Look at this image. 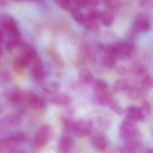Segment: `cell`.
<instances>
[{
    "mask_svg": "<svg viewBox=\"0 0 153 153\" xmlns=\"http://www.w3.org/2000/svg\"><path fill=\"white\" fill-rule=\"evenodd\" d=\"M0 25H1V29L5 31V33L9 36V38L12 39L21 38V32L18 29L16 22L12 16L8 14L2 15L0 18Z\"/></svg>",
    "mask_w": 153,
    "mask_h": 153,
    "instance_id": "1",
    "label": "cell"
},
{
    "mask_svg": "<svg viewBox=\"0 0 153 153\" xmlns=\"http://www.w3.org/2000/svg\"><path fill=\"white\" fill-rule=\"evenodd\" d=\"M54 130L49 125L41 126L34 135V143L37 147H44L46 146L53 138Z\"/></svg>",
    "mask_w": 153,
    "mask_h": 153,
    "instance_id": "2",
    "label": "cell"
},
{
    "mask_svg": "<svg viewBox=\"0 0 153 153\" xmlns=\"http://www.w3.org/2000/svg\"><path fill=\"white\" fill-rule=\"evenodd\" d=\"M109 48L117 57L126 58L133 54L134 50V45L132 40H125L116 43Z\"/></svg>",
    "mask_w": 153,
    "mask_h": 153,
    "instance_id": "3",
    "label": "cell"
},
{
    "mask_svg": "<svg viewBox=\"0 0 153 153\" xmlns=\"http://www.w3.org/2000/svg\"><path fill=\"white\" fill-rule=\"evenodd\" d=\"M93 130L92 120L91 119H79L74 122L73 134L78 137H86L91 134Z\"/></svg>",
    "mask_w": 153,
    "mask_h": 153,
    "instance_id": "4",
    "label": "cell"
},
{
    "mask_svg": "<svg viewBox=\"0 0 153 153\" xmlns=\"http://www.w3.org/2000/svg\"><path fill=\"white\" fill-rule=\"evenodd\" d=\"M138 134V129L135 122L126 118L122 121L119 128V135L123 140L128 141L134 139Z\"/></svg>",
    "mask_w": 153,
    "mask_h": 153,
    "instance_id": "5",
    "label": "cell"
},
{
    "mask_svg": "<svg viewBox=\"0 0 153 153\" xmlns=\"http://www.w3.org/2000/svg\"><path fill=\"white\" fill-rule=\"evenodd\" d=\"M30 65H31V67H30V74L33 77V79L35 81H38V82L42 81L45 78V71L43 69L42 61L39 57V56L31 60Z\"/></svg>",
    "mask_w": 153,
    "mask_h": 153,
    "instance_id": "6",
    "label": "cell"
},
{
    "mask_svg": "<svg viewBox=\"0 0 153 153\" xmlns=\"http://www.w3.org/2000/svg\"><path fill=\"white\" fill-rule=\"evenodd\" d=\"M151 21L146 14L141 13L136 16L134 23V30L135 32H147L151 30Z\"/></svg>",
    "mask_w": 153,
    "mask_h": 153,
    "instance_id": "7",
    "label": "cell"
},
{
    "mask_svg": "<svg viewBox=\"0 0 153 153\" xmlns=\"http://www.w3.org/2000/svg\"><path fill=\"white\" fill-rule=\"evenodd\" d=\"M126 115V118L134 121V122H138V121H143L145 117L140 107L134 106V105H130L126 108L125 111Z\"/></svg>",
    "mask_w": 153,
    "mask_h": 153,
    "instance_id": "8",
    "label": "cell"
},
{
    "mask_svg": "<svg viewBox=\"0 0 153 153\" xmlns=\"http://www.w3.org/2000/svg\"><path fill=\"white\" fill-rule=\"evenodd\" d=\"M27 102L30 108H32L33 109H37V110H41L46 107L45 100L39 96H38L37 94H35L34 92L28 93Z\"/></svg>",
    "mask_w": 153,
    "mask_h": 153,
    "instance_id": "9",
    "label": "cell"
},
{
    "mask_svg": "<svg viewBox=\"0 0 153 153\" xmlns=\"http://www.w3.org/2000/svg\"><path fill=\"white\" fill-rule=\"evenodd\" d=\"M91 144L98 151H105L108 146V141L103 134H97L92 137Z\"/></svg>",
    "mask_w": 153,
    "mask_h": 153,
    "instance_id": "10",
    "label": "cell"
},
{
    "mask_svg": "<svg viewBox=\"0 0 153 153\" xmlns=\"http://www.w3.org/2000/svg\"><path fill=\"white\" fill-rule=\"evenodd\" d=\"M73 139L69 135H64L60 138L57 146V153H69L73 147Z\"/></svg>",
    "mask_w": 153,
    "mask_h": 153,
    "instance_id": "11",
    "label": "cell"
},
{
    "mask_svg": "<svg viewBox=\"0 0 153 153\" xmlns=\"http://www.w3.org/2000/svg\"><path fill=\"white\" fill-rule=\"evenodd\" d=\"M50 100L53 104L56 106H61V107L68 106L72 102L71 98L65 93H55Z\"/></svg>",
    "mask_w": 153,
    "mask_h": 153,
    "instance_id": "12",
    "label": "cell"
},
{
    "mask_svg": "<svg viewBox=\"0 0 153 153\" xmlns=\"http://www.w3.org/2000/svg\"><path fill=\"white\" fill-rule=\"evenodd\" d=\"M78 77H79V80L82 83L85 84V85H90L93 82V80H94V77H93V74L92 73L87 69V68H82L79 71L78 73Z\"/></svg>",
    "mask_w": 153,
    "mask_h": 153,
    "instance_id": "13",
    "label": "cell"
},
{
    "mask_svg": "<svg viewBox=\"0 0 153 153\" xmlns=\"http://www.w3.org/2000/svg\"><path fill=\"white\" fill-rule=\"evenodd\" d=\"M117 64V56L116 55L108 48L106 55L102 58V65L107 68H113Z\"/></svg>",
    "mask_w": 153,
    "mask_h": 153,
    "instance_id": "14",
    "label": "cell"
},
{
    "mask_svg": "<svg viewBox=\"0 0 153 153\" xmlns=\"http://www.w3.org/2000/svg\"><path fill=\"white\" fill-rule=\"evenodd\" d=\"M43 91L48 94H55L57 93L61 88V83L56 81H49L43 84L42 86Z\"/></svg>",
    "mask_w": 153,
    "mask_h": 153,
    "instance_id": "15",
    "label": "cell"
},
{
    "mask_svg": "<svg viewBox=\"0 0 153 153\" xmlns=\"http://www.w3.org/2000/svg\"><path fill=\"white\" fill-rule=\"evenodd\" d=\"M25 141H26V135H25V134L22 133V132L14 133V134H13L12 135H10V136L6 139V142H7L8 143L14 144V145L22 144V143H23Z\"/></svg>",
    "mask_w": 153,
    "mask_h": 153,
    "instance_id": "16",
    "label": "cell"
},
{
    "mask_svg": "<svg viewBox=\"0 0 153 153\" xmlns=\"http://www.w3.org/2000/svg\"><path fill=\"white\" fill-rule=\"evenodd\" d=\"M139 148H140L139 142L135 141L134 139H132L126 141V143L124 144L122 148V152L123 153H134L139 150Z\"/></svg>",
    "mask_w": 153,
    "mask_h": 153,
    "instance_id": "17",
    "label": "cell"
},
{
    "mask_svg": "<svg viewBox=\"0 0 153 153\" xmlns=\"http://www.w3.org/2000/svg\"><path fill=\"white\" fill-rule=\"evenodd\" d=\"M100 21L101 22V23L103 25H105L107 27L111 26L114 22V13L109 11V10H106L104 12H101Z\"/></svg>",
    "mask_w": 153,
    "mask_h": 153,
    "instance_id": "18",
    "label": "cell"
},
{
    "mask_svg": "<svg viewBox=\"0 0 153 153\" xmlns=\"http://www.w3.org/2000/svg\"><path fill=\"white\" fill-rule=\"evenodd\" d=\"M31 62V59L30 57H28L26 55H24L23 53H22L20 56H18L15 59H14V65L21 69L23 68H27L28 66H30Z\"/></svg>",
    "mask_w": 153,
    "mask_h": 153,
    "instance_id": "19",
    "label": "cell"
},
{
    "mask_svg": "<svg viewBox=\"0 0 153 153\" xmlns=\"http://www.w3.org/2000/svg\"><path fill=\"white\" fill-rule=\"evenodd\" d=\"M109 98H110V96L108 95V92H98V91H95L94 96H93L95 104L96 105H100V106L107 105Z\"/></svg>",
    "mask_w": 153,
    "mask_h": 153,
    "instance_id": "20",
    "label": "cell"
},
{
    "mask_svg": "<svg viewBox=\"0 0 153 153\" xmlns=\"http://www.w3.org/2000/svg\"><path fill=\"white\" fill-rule=\"evenodd\" d=\"M94 91L98 92H108V85L106 81L102 79H96L93 80L92 82Z\"/></svg>",
    "mask_w": 153,
    "mask_h": 153,
    "instance_id": "21",
    "label": "cell"
},
{
    "mask_svg": "<svg viewBox=\"0 0 153 153\" xmlns=\"http://www.w3.org/2000/svg\"><path fill=\"white\" fill-rule=\"evenodd\" d=\"M108 106V108L112 110V111H114L116 114H117V115H123L124 113H125V110H124V108H122V106L118 103V101H117L115 99H113V98H109V100H108V104H107Z\"/></svg>",
    "mask_w": 153,
    "mask_h": 153,
    "instance_id": "22",
    "label": "cell"
},
{
    "mask_svg": "<svg viewBox=\"0 0 153 153\" xmlns=\"http://www.w3.org/2000/svg\"><path fill=\"white\" fill-rule=\"evenodd\" d=\"M95 124H96L95 126H96L99 130H100V131H102V132L108 130V129L110 127V125H111L110 121H109L108 118L104 117H98L96 118Z\"/></svg>",
    "mask_w": 153,
    "mask_h": 153,
    "instance_id": "23",
    "label": "cell"
},
{
    "mask_svg": "<svg viewBox=\"0 0 153 153\" xmlns=\"http://www.w3.org/2000/svg\"><path fill=\"white\" fill-rule=\"evenodd\" d=\"M131 87L129 82L126 79H118L114 83V89L116 91H126Z\"/></svg>",
    "mask_w": 153,
    "mask_h": 153,
    "instance_id": "24",
    "label": "cell"
},
{
    "mask_svg": "<svg viewBox=\"0 0 153 153\" xmlns=\"http://www.w3.org/2000/svg\"><path fill=\"white\" fill-rule=\"evenodd\" d=\"M54 2L59 7H61L63 10H65V11L71 12L74 8H75L74 0H54Z\"/></svg>",
    "mask_w": 153,
    "mask_h": 153,
    "instance_id": "25",
    "label": "cell"
},
{
    "mask_svg": "<svg viewBox=\"0 0 153 153\" xmlns=\"http://www.w3.org/2000/svg\"><path fill=\"white\" fill-rule=\"evenodd\" d=\"M71 13H72V16L74 18V20L79 23V24H83L84 21H85V14L77 7L74 8L72 11H71Z\"/></svg>",
    "mask_w": 153,
    "mask_h": 153,
    "instance_id": "26",
    "label": "cell"
},
{
    "mask_svg": "<svg viewBox=\"0 0 153 153\" xmlns=\"http://www.w3.org/2000/svg\"><path fill=\"white\" fill-rule=\"evenodd\" d=\"M2 123L7 126H15L20 123V118L17 115H8L2 120Z\"/></svg>",
    "mask_w": 153,
    "mask_h": 153,
    "instance_id": "27",
    "label": "cell"
},
{
    "mask_svg": "<svg viewBox=\"0 0 153 153\" xmlns=\"http://www.w3.org/2000/svg\"><path fill=\"white\" fill-rule=\"evenodd\" d=\"M22 53L24 55H26L28 57H30L31 60L34 59L36 56H38V53H37L36 49L32 46L27 45V44L22 46Z\"/></svg>",
    "mask_w": 153,
    "mask_h": 153,
    "instance_id": "28",
    "label": "cell"
},
{
    "mask_svg": "<svg viewBox=\"0 0 153 153\" xmlns=\"http://www.w3.org/2000/svg\"><path fill=\"white\" fill-rule=\"evenodd\" d=\"M22 93L19 90H14L11 91V93L8 95V99L13 103H19L22 100Z\"/></svg>",
    "mask_w": 153,
    "mask_h": 153,
    "instance_id": "29",
    "label": "cell"
},
{
    "mask_svg": "<svg viewBox=\"0 0 153 153\" xmlns=\"http://www.w3.org/2000/svg\"><path fill=\"white\" fill-rule=\"evenodd\" d=\"M11 80H12V76L9 71H7L6 69L0 70V86L7 84L8 82H11Z\"/></svg>",
    "mask_w": 153,
    "mask_h": 153,
    "instance_id": "30",
    "label": "cell"
},
{
    "mask_svg": "<svg viewBox=\"0 0 153 153\" xmlns=\"http://www.w3.org/2000/svg\"><path fill=\"white\" fill-rule=\"evenodd\" d=\"M141 86L144 91L150 90L152 87V76L150 74H146V75L142 77Z\"/></svg>",
    "mask_w": 153,
    "mask_h": 153,
    "instance_id": "31",
    "label": "cell"
},
{
    "mask_svg": "<svg viewBox=\"0 0 153 153\" xmlns=\"http://www.w3.org/2000/svg\"><path fill=\"white\" fill-rule=\"evenodd\" d=\"M21 43H22L21 38H19V39H12V38H9V39L4 43V48L7 50L10 51V50L13 49L14 48H16L17 46H19Z\"/></svg>",
    "mask_w": 153,
    "mask_h": 153,
    "instance_id": "32",
    "label": "cell"
},
{
    "mask_svg": "<svg viewBox=\"0 0 153 153\" xmlns=\"http://www.w3.org/2000/svg\"><path fill=\"white\" fill-rule=\"evenodd\" d=\"M82 25H84V27L89 30H95L96 28H98L97 21H94V20L91 19L87 15H85V21H84Z\"/></svg>",
    "mask_w": 153,
    "mask_h": 153,
    "instance_id": "33",
    "label": "cell"
},
{
    "mask_svg": "<svg viewBox=\"0 0 153 153\" xmlns=\"http://www.w3.org/2000/svg\"><path fill=\"white\" fill-rule=\"evenodd\" d=\"M104 3L106 4L107 7H108V10L114 13V10L120 6L121 0H104Z\"/></svg>",
    "mask_w": 153,
    "mask_h": 153,
    "instance_id": "34",
    "label": "cell"
},
{
    "mask_svg": "<svg viewBox=\"0 0 153 153\" xmlns=\"http://www.w3.org/2000/svg\"><path fill=\"white\" fill-rule=\"evenodd\" d=\"M127 91H128V96H129L131 99H133V100H137V99H139V98L141 97V95H142L141 90H139V89L136 88V87H130V88L127 90Z\"/></svg>",
    "mask_w": 153,
    "mask_h": 153,
    "instance_id": "35",
    "label": "cell"
},
{
    "mask_svg": "<svg viewBox=\"0 0 153 153\" xmlns=\"http://www.w3.org/2000/svg\"><path fill=\"white\" fill-rule=\"evenodd\" d=\"M101 12L96 9H93L91 11H90V13L87 14L88 17H90L91 19L94 20V21H100V17Z\"/></svg>",
    "mask_w": 153,
    "mask_h": 153,
    "instance_id": "36",
    "label": "cell"
},
{
    "mask_svg": "<svg viewBox=\"0 0 153 153\" xmlns=\"http://www.w3.org/2000/svg\"><path fill=\"white\" fill-rule=\"evenodd\" d=\"M141 109L144 115V117H147L151 114V111H152V108H151V105L148 101H144L143 103V106L141 107Z\"/></svg>",
    "mask_w": 153,
    "mask_h": 153,
    "instance_id": "37",
    "label": "cell"
},
{
    "mask_svg": "<svg viewBox=\"0 0 153 153\" xmlns=\"http://www.w3.org/2000/svg\"><path fill=\"white\" fill-rule=\"evenodd\" d=\"M74 4L75 7H77L79 9L84 8L88 5L87 0H74Z\"/></svg>",
    "mask_w": 153,
    "mask_h": 153,
    "instance_id": "38",
    "label": "cell"
},
{
    "mask_svg": "<svg viewBox=\"0 0 153 153\" xmlns=\"http://www.w3.org/2000/svg\"><path fill=\"white\" fill-rule=\"evenodd\" d=\"M101 0H87L88 5H91L92 7H97L100 4Z\"/></svg>",
    "mask_w": 153,
    "mask_h": 153,
    "instance_id": "39",
    "label": "cell"
},
{
    "mask_svg": "<svg viewBox=\"0 0 153 153\" xmlns=\"http://www.w3.org/2000/svg\"><path fill=\"white\" fill-rule=\"evenodd\" d=\"M152 0H139V4L142 7H149L152 4Z\"/></svg>",
    "mask_w": 153,
    "mask_h": 153,
    "instance_id": "40",
    "label": "cell"
},
{
    "mask_svg": "<svg viewBox=\"0 0 153 153\" xmlns=\"http://www.w3.org/2000/svg\"><path fill=\"white\" fill-rule=\"evenodd\" d=\"M117 73H118L119 74H126V68H125L124 66H118L117 69Z\"/></svg>",
    "mask_w": 153,
    "mask_h": 153,
    "instance_id": "41",
    "label": "cell"
},
{
    "mask_svg": "<svg viewBox=\"0 0 153 153\" xmlns=\"http://www.w3.org/2000/svg\"><path fill=\"white\" fill-rule=\"evenodd\" d=\"M6 4H7L6 0H0V7L4 8V7H5V6H6Z\"/></svg>",
    "mask_w": 153,
    "mask_h": 153,
    "instance_id": "42",
    "label": "cell"
},
{
    "mask_svg": "<svg viewBox=\"0 0 153 153\" xmlns=\"http://www.w3.org/2000/svg\"><path fill=\"white\" fill-rule=\"evenodd\" d=\"M12 153H26L23 150H22V149H14V150H13V152Z\"/></svg>",
    "mask_w": 153,
    "mask_h": 153,
    "instance_id": "43",
    "label": "cell"
},
{
    "mask_svg": "<svg viewBox=\"0 0 153 153\" xmlns=\"http://www.w3.org/2000/svg\"><path fill=\"white\" fill-rule=\"evenodd\" d=\"M4 40V32H3V30L0 29V43Z\"/></svg>",
    "mask_w": 153,
    "mask_h": 153,
    "instance_id": "44",
    "label": "cell"
},
{
    "mask_svg": "<svg viewBox=\"0 0 153 153\" xmlns=\"http://www.w3.org/2000/svg\"><path fill=\"white\" fill-rule=\"evenodd\" d=\"M3 54H4V52H3V48H2V47L0 46V58L2 57Z\"/></svg>",
    "mask_w": 153,
    "mask_h": 153,
    "instance_id": "45",
    "label": "cell"
},
{
    "mask_svg": "<svg viewBox=\"0 0 153 153\" xmlns=\"http://www.w3.org/2000/svg\"><path fill=\"white\" fill-rule=\"evenodd\" d=\"M13 1H15V2H20V1H22V0H13Z\"/></svg>",
    "mask_w": 153,
    "mask_h": 153,
    "instance_id": "46",
    "label": "cell"
},
{
    "mask_svg": "<svg viewBox=\"0 0 153 153\" xmlns=\"http://www.w3.org/2000/svg\"><path fill=\"white\" fill-rule=\"evenodd\" d=\"M1 110H2V108H1V107H0V112H1Z\"/></svg>",
    "mask_w": 153,
    "mask_h": 153,
    "instance_id": "47",
    "label": "cell"
},
{
    "mask_svg": "<svg viewBox=\"0 0 153 153\" xmlns=\"http://www.w3.org/2000/svg\"><path fill=\"white\" fill-rule=\"evenodd\" d=\"M34 1H40V0H34Z\"/></svg>",
    "mask_w": 153,
    "mask_h": 153,
    "instance_id": "48",
    "label": "cell"
}]
</instances>
